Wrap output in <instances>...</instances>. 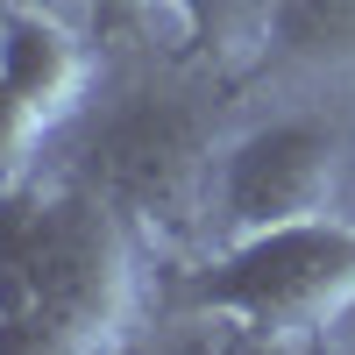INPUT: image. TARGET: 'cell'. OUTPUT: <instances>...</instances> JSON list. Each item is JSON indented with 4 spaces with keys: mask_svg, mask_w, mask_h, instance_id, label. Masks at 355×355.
<instances>
[{
    "mask_svg": "<svg viewBox=\"0 0 355 355\" xmlns=\"http://www.w3.org/2000/svg\"><path fill=\"white\" fill-rule=\"evenodd\" d=\"M214 171H220V142H214V107H206V93L135 85V93H121L93 121L71 185L100 192L128 227L171 234V227H185L206 206Z\"/></svg>",
    "mask_w": 355,
    "mask_h": 355,
    "instance_id": "6da1fadb",
    "label": "cell"
},
{
    "mask_svg": "<svg viewBox=\"0 0 355 355\" xmlns=\"http://www.w3.org/2000/svg\"><path fill=\"white\" fill-rule=\"evenodd\" d=\"M185 306L234 320L242 334L320 341L355 313V227L348 220H284L234 242L185 277Z\"/></svg>",
    "mask_w": 355,
    "mask_h": 355,
    "instance_id": "7a4b0ae2",
    "label": "cell"
},
{
    "mask_svg": "<svg viewBox=\"0 0 355 355\" xmlns=\"http://www.w3.org/2000/svg\"><path fill=\"white\" fill-rule=\"evenodd\" d=\"M334 185H341V128L327 114H277V121H256L234 142H220L214 206L234 242V234L327 214Z\"/></svg>",
    "mask_w": 355,
    "mask_h": 355,
    "instance_id": "3957f363",
    "label": "cell"
},
{
    "mask_svg": "<svg viewBox=\"0 0 355 355\" xmlns=\"http://www.w3.org/2000/svg\"><path fill=\"white\" fill-rule=\"evenodd\" d=\"M0 78L57 128L64 114H78L85 85H93V50H85V36L64 15H50L43 0H15V8L0 15Z\"/></svg>",
    "mask_w": 355,
    "mask_h": 355,
    "instance_id": "277c9868",
    "label": "cell"
},
{
    "mask_svg": "<svg viewBox=\"0 0 355 355\" xmlns=\"http://www.w3.org/2000/svg\"><path fill=\"white\" fill-rule=\"evenodd\" d=\"M263 50L306 71H348L355 64V0H277L263 21Z\"/></svg>",
    "mask_w": 355,
    "mask_h": 355,
    "instance_id": "5b68a950",
    "label": "cell"
},
{
    "mask_svg": "<svg viewBox=\"0 0 355 355\" xmlns=\"http://www.w3.org/2000/svg\"><path fill=\"white\" fill-rule=\"evenodd\" d=\"M36 214H43V192H36V185H8V192H0V320H8V313H28Z\"/></svg>",
    "mask_w": 355,
    "mask_h": 355,
    "instance_id": "8992f818",
    "label": "cell"
},
{
    "mask_svg": "<svg viewBox=\"0 0 355 355\" xmlns=\"http://www.w3.org/2000/svg\"><path fill=\"white\" fill-rule=\"evenodd\" d=\"M0 355H114V341L85 334V327H71V320H57L43 306H28V313L0 320Z\"/></svg>",
    "mask_w": 355,
    "mask_h": 355,
    "instance_id": "52a82bcc",
    "label": "cell"
},
{
    "mask_svg": "<svg viewBox=\"0 0 355 355\" xmlns=\"http://www.w3.org/2000/svg\"><path fill=\"white\" fill-rule=\"evenodd\" d=\"M43 114L36 107H28L21 93H15V85L8 78H0V192H8V185H21V171H28V150H36V142H43Z\"/></svg>",
    "mask_w": 355,
    "mask_h": 355,
    "instance_id": "ba28073f",
    "label": "cell"
},
{
    "mask_svg": "<svg viewBox=\"0 0 355 355\" xmlns=\"http://www.w3.org/2000/svg\"><path fill=\"white\" fill-rule=\"evenodd\" d=\"M206 355H320L313 341H277V334H220V341H206Z\"/></svg>",
    "mask_w": 355,
    "mask_h": 355,
    "instance_id": "9c48e42d",
    "label": "cell"
},
{
    "mask_svg": "<svg viewBox=\"0 0 355 355\" xmlns=\"http://www.w3.org/2000/svg\"><path fill=\"white\" fill-rule=\"evenodd\" d=\"M320 355H355V341H341V348H320Z\"/></svg>",
    "mask_w": 355,
    "mask_h": 355,
    "instance_id": "30bf717a",
    "label": "cell"
},
{
    "mask_svg": "<svg viewBox=\"0 0 355 355\" xmlns=\"http://www.w3.org/2000/svg\"><path fill=\"white\" fill-rule=\"evenodd\" d=\"M185 355H206V341H192V348H185Z\"/></svg>",
    "mask_w": 355,
    "mask_h": 355,
    "instance_id": "8fae6325",
    "label": "cell"
}]
</instances>
